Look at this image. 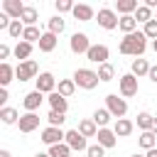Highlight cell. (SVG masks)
Here are the masks:
<instances>
[{
  "label": "cell",
  "mask_w": 157,
  "mask_h": 157,
  "mask_svg": "<svg viewBox=\"0 0 157 157\" xmlns=\"http://www.w3.org/2000/svg\"><path fill=\"white\" fill-rule=\"evenodd\" d=\"M22 25L25 27H37V20H39V12H37V7L34 5H25V10H22Z\"/></svg>",
  "instance_id": "cell-22"
},
{
  "label": "cell",
  "mask_w": 157,
  "mask_h": 157,
  "mask_svg": "<svg viewBox=\"0 0 157 157\" xmlns=\"http://www.w3.org/2000/svg\"><path fill=\"white\" fill-rule=\"evenodd\" d=\"M56 44H59V37H56V34H52V32H44L37 47H39V52L49 54V52H54V49H56Z\"/></svg>",
  "instance_id": "cell-21"
},
{
  "label": "cell",
  "mask_w": 157,
  "mask_h": 157,
  "mask_svg": "<svg viewBox=\"0 0 157 157\" xmlns=\"http://www.w3.org/2000/svg\"><path fill=\"white\" fill-rule=\"evenodd\" d=\"M152 132L157 135V115H155V125H152Z\"/></svg>",
  "instance_id": "cell-47"
},
{
  "label": "cell",
  "mask_w": 157,
  "mask_h": 157,
  "mask_svg": "<svg viewBox=\"0 0 157 157\" xmlns=\"http://www.w3.org/2000/svg\"><path fill=\"white\" fill-rule=\"evenodd\" d=\"M86 157H105V147H101L98 142H96V145H88Z\"/></svg>",
  "instance_id": "cell-41"
},
{
  "label": "cell",
  "mask_w": 157,
  "mask_h": 157,
  "mask_svg": "<svg viewBox=\"0 0 157 157\" xmlns=\"http://www.w3.org/2000/svg\"><path fill=\"white\" fill-rule=\"evenodd\" d=\"M140 7L137 0H115V12L123 17V15H135Z\"/></svg>",
  "instance_id": "cell-19"
},
{
  "label": "cell",
  "mask_w": 157,
  "mask_h": 157,
  "mask_svg": "<svg viewBox=\"0 0 157 157\" xmlns=\"http://www.w3.org/2000/svg\"><path fill=\"white\" fill-rule=\"evenodd\" d=\"M118 88H120V96H123V98H132V96H137V91H140L137 76H132V74H123V76L118 78Z\"/></svg>",
  "instance_id": "cell-4"
},
{
  "label": "cell",
  "mask_w": 157,
  "mask_h": 157,
  "mask_svg": "<svg viewBox=\"0 0 157 157\" xmlns=\"http://www.w3.org/2000/svg\"><path fill=\"white\" fill-rule=\"evenodd\" d=\"M132 157H147V155H137V152H135V155H132Z\"/></svg>",
  "instance_id": "cell-50"
},
{
  "label": "cell",
  "mask_w": 157,
  "mask_h": 157,
  "mask_svg": "<svg viewBox=\"0 0 157 157\" xmlns=\"http://www.w3.org/2000/svg\"><path fill=\"white\" fill-rule=\"evenodd\" d=\"M150 69H152V66H150V61H147V59H142V56H140V59H132V64H130V74H132V76H137V78H140V76H147V74H150Z\"/></svg>",
  "instance_id": "cell-23"
},
{
  "label": "cell",
  "mask_w": 157,
  "mask_h": 157,
  "mask_svg": "<svg viewBox=\"0 0 157 157\" xmlns=\"http://www.w3.org/2000/svg\"><path fill=\"white\" fill-rule=\"evenodd\" d=\"M147 157H157V147H155V150H150V152H147Z\"/></svg>",
  "instance_id": "cell-46"
},
{
  "label": "cell",
  "mask_w": 157,
  "mask_h": 157,
  "mask_svg": "<svg viewBox=\"0 0 157 157\" xmlns=\"http://www.w3.org/2000/svg\"><path fill=\"white\" fill-rule=\"evenodd\" d=\"M17 128H20V132H34L37 128H39V115L37 113H25L22 118H20V123H17Z\"/></svg>",
  "instance_id": "cell-13"
},
{
  "label": "cell",
  "mask_w": 157,
  "mask_h": 157,
  "mask_svg": "<svg viewBox=\"0 0 157 157\" xmlns=\"http://www.w3.org/2000/svg\"><path fill=\"white\" fill-rule=\"evenodd\" d=\"M64 27H66V20H64L61 15H54V17L47 20V32H52V34H56V37L64 32Z\"/></svg>",
  "instance_id": "cell-28"
},
{
  "label": "cell",
  "mask_w": 157,
  "mask_h": 157,
  "mask_svg": "<svg viewBox=\"0 0 157 157\" xmlns=\"http://www.w3.org/2000/svg\"><path fill=\"white\" fill-rule=\"evenodd\" d=\"M96 20H98V25H101L103 29H115L118 22H120V17H118V12H115L113 7H101L98 15H96Z\"/></svg>",
  "instance_id": "cell-6"
},
{
  "label": "cell",
  "mask_w": 157,
  "mask_h": 157,
  "mask_svg": "<svg viewBox=\"0 0 157 157\" xmlns=\"http://www.w3.org/2000/svg\"><path fill=\"white\" fill-rule=\"evenodd\" d=\"M54 7H56V12H59V15H64V12H74V7H76V5H74L71 0H56V2H54Z\"/></svg>",
  "instance_id": "cell-40"
},
{
  "label": "cell",
  "mask_w": 157,
  "mask_h": 157,
  "mask_svg": "<svg viewBox=\"0 0 157 157\" xmlns=\"http://www.w3.org/2000/svg\"><path fill=\"white\" fill-rule=\"evenodd\" d=\"M42 101H44V93L34 88V91H29V93L22 98V108H25L27 113H37L39 105H42Z\"/></svg>",
  "instance_id": "cell-12"
},
{
  "label": "cell",
  "mask_w": 157,
  "mask_h": 157,
  "mask_svg": "<svg viewBox=\"0 0 157 157\" xmlns=\"http://www.w3.org/2000/svg\"><path fill=\"white\" fill-rule=\"evenodd\" d=\"M91 118H93V123L98 125V130H101V128H108V123L113 120V115H110V110H108V108H96Z\"/></svg>",
  "instance_id": "cell-27"
},
{
  "label": "cell",
  "mask_w": 157,
  "mask_h": 157,
  "mask_svg": "<svg viewBox=\"0 0 157 157\" xmlns=\"http://www.w3.org/2000/svg\"><path fill=\"white\" fill-rule=\"evenodd\" d=\"M47 120H49V125H52V128H61V125H64V120H66V113L49 110V113H47Z\"/></svg>",
  "instance_id": "cell-38"
},
{
  "label": "cell",
  "mask_w": 157,
  "mask_h": 157,
  "mask_svg": "<svg viewBox=\"0 0 157 157\" xmlns=\"http://www.w3.org/2000/svg\"><path fill=\"white\" fill-rule=\"evenodd\" d=\"M137 145L142 147V150H155L157 147V135L152 132V130H147V132H140V137H137Z\"/></svg>",
  "instance_id": "cell-29"
},
{
  "label": "cell",
  "mask_w": 157,
  "mask_h": 157,
  "mask_svg": "<svg viewBox=\"0 0 157 157\" xmlns=\"http://www.w3.org/2000/svg\"><path fill=\"white\" fill-rule=\"evenodd\" d=\"M64 140H66V132H64L61 128H52V125H47V128L42 130V142H44L47 147L59 145V142H64Z\"/></svg>",
  "instance_id": "cell-10"
},
{
  "label": "cell",
  "mask_w": 157,
  "mask_h": 157,
  "mask_svg": "<svg viewBox=\"0 0 157 157\" xmlns=\"http://www.w3.org/2000/svg\"><path fill=\"white\" fill-rule=\"evenodd\" d=\"M98 78L103 81V83H108V81H113L115 78V66L108 61V64H101L98 66Z\"/></svg>",
  "instance_id": "cell-32"
},
{
  "label": "cell",
  "mask_w": 157,
  "mask_h": 157,
  "mask_svg": "<svg viewBox=\"0 0 157 157\" xmlns=\"http://www.w3.org/2000/svg\"><path fill=\"white\" fill-rule=\"evenodd\" d=\"M0 157H12V155H10V150H0Z\"/></svg>",
  "instance_id": "cell-45"
},
{
  "label": "cell",
  "mask_w": 157,
  "mask_h": 157,
  "mask_svg": "<svg viewBox=\"0 0 157 157\" xmlns=\"http://www.w3.org/2000/svg\"><path fill=\"white\" fill-rule=\"evenodd\" d=\"M155 20H157V12H155Z\"/></svg>",
  "instance_id": "cell-51"
},
{
  "label": "cell",
  "mask_w": 157,
  "mask_h": 157,
  "mask_svg": "<svg viewBox=\"0 0 157 157\" xmlns=\"http://www.w3.org/2000/svg\"><path fill=\"white\" fill-rule=\"evenodd\" d=\"M152 49H155V54H157V39H155V42H152Z\"/></svg>",
  "instance_id": "cell-49"
},
{
  "label": "cell",
  "mask_w": 157,
  "mask_h": 157,
  "mask_svg": "<svg viewBox=\"0 0 157 157\" xmlns=\"http://www.w3.org/2000/svg\"><path fill=\"white\" fill-rule=\"evenodd\" d=\"M42 34H44V32H39V27H25L22 39H25V42H29V44H39Z\"/></svg>",
  "instance_id": "cell-35"
},
{
  "label": "cell",
  "mask_w": 157,
  "mask_h": 157,
  "mask_svg": "<svg viewBox=\"0 0 157 157\" xmlns=\"http://www.w3.org/2000/svg\"><path fill=\"white\" fill-rule=\"evenodd\" d=\"M7 34L12 37V39H22V34H25V25H22V20H12V25H10V29H7Z\"/></svg>",
  "instance_id": "cell-37"
},
{
  "label": "cell",
  "mask_w": 157,
  "mask_h": 157,
  "mask_svg": "<svg viewBox=\"0 0 157 157\" xmlns=\"http://www.w3.org/2000/svg\"><path fill=\"white\" fill-rule=\"evenodd\" d=\"M83 137H96L98 135V125L93 123V118H83V120H78V128H76Z\"/></svg>",
  "instance_id": "cell-24"
},
{
  "label": "cell",
  "mask_w": 157,
  "mask_h": 157,
  "mask_svg": "<svg viewBox=\"0 0 157 157\" xmlns=\"http://www.w3.org/2000/svg\"><path fill=\"white\" fill-rule=\"evenodd\" d=\"M20 118H22V115H20V113H17L12 105L0 108V120H2L5 125H17V123H20Z\"/></svg>",
  "instance_id": "cell-26"
},
{
  "label": "cell",
  "mask_w": 157,
  "mask_h": 157,
  "mask_svg": "<svg viewBox=\"0 0 157 157\" xmlns=\"http://www.w3.org/2000/svg\"><path fill=\"white\" fill-rule=\"evenodd\" d=\"M7 98H10V96H7V88H0V105H2V108L7 105Z\"/></svg>",
  "instance_id": "cell-43"
},
{
  "label": "cell",
  "mask_w": 157,
  "mask_h": 157,
  "mask_svg": "<svg viewBox=\"0 0 157 157\" xmlns=\"http://www.w3.org/2000/svg\"><path fill=\"white\" fill-rule=\"evenodd\" d=\"M132 130H135V123H132L130 118H120V120L113 123V132H115L118 137H130Z\"/></svg>",
  "instance_id": "cell-16"
},
{
  "label": "cell",
  "mask_w": 157,
  "mask_h": 157,
  "mask_svg": "<svg viewBox=\"0 0 157 157\" xmlns=\"http://www.w3.org/2000/svg\"><path fill=\"white\" fill-rule=\"evenodd\" d=\"M12 78H17V76H15V66H10L7 61H5V64H0V86H2V88H7Z\"/></svg>",
  "instance_id": "cell-30"
},
{
  "label": "cell",
  "mask_w": 157,
  "mask_h": 157,
  "mask_svg": "<svg viewBox=\"0 0 157 157\" xmlns=\"http://www.w3.org/2000/svg\"><path fill=\"white\" fill-rule=\"evenodd\" d=\"M56 91H59L64 98H71V96H74V91H76L74 78H61V81H59V86H56Z\"/></svg>",
  "instance_id": "cell-33"
},
{
  "label": "cell",
  "mask_w": 157,
  "mask_h": 157,
  "mask_svg": "<svg viewBox=\"0 0 157 157\" xmlns=\"http://www.w3.org/2000/svg\"><path fill=\"white\" fill-rule=\"evenodd\" d=\"M118 29H120L123 34H132V32H137V20H135V15H123L120 22H118Z\"/></svg>",
  "instance_id": "cell-25"
},
{
  "label": "cell",
  "mask_w": 157,
  "mask_h": 157,
  "mask_svg": "<svg viewBox=\"0 0 157 157\" xmlns=\"http://www.w3.org/2000/svg\"><path fill=\"white\" fill-rule=\"evenodd\" d=\"M142 34L155 42V39H157V20H150L147 25H142Z\"/></svg>",
  "instance_id": "cell-39"
},
{
  "label": "cell",
  "mask_w": 157,
  "mask_h": 157,
  "mask_svg": "<svg viewBox=\"0 0 157 157\" xmlns=\"http://www.w3.org/2000/svg\"><path fill=\"white\" fill-rule=\"evenodd\" d=\"M108 56H110V49L105 47V44H91V49H88V54H86V59L91 61V64H108Z\"/></svg>",
  "instance_id": "cell-8"
},
{
  "label": "cell",
  "mask_w": 157,
  "mask_h": 157,
  "mask_svg": "<svg viewBox=\"0 0 157 157\" xmlns=\"http://www.w3.org/2000/svg\"><path fill=\"white\" fill-rule=\"evenodd\" d=\"M22 10H25V2H20V0H2V12L10 20H20Z\"/></svg>",
  "instance_id": "cell-15"
},
{
  "label": "cell",
  "mask_w": 157,
  "mask_h": 157,
  "mask_svg": "<svg viewBox=\"0 0 157 157\" xmlns=\"http://www.w3.org/2000/svg\"><path fill=\"white\" fill-rule=\"evenodd\" d=\"M64 142L71 147V152H86L88 150V142L78 130H66V140Z\"/></svg>",
  "instance_id": "cell-11"
},
{
  "label": "cell",
  "mask_w": 157,
  "mask_h": 157,
  "mask_svg": "<svg viewBox=\"0 0 157 157\" xmlns=\"http://www.w3.org/2000/svg\"><path fill=\"white\" fill-rule=\"evenodd\" d=\"M34 157H49V152H37Z\"/></svg>",
  "instance_id": "cell-48"
},
{
  "label": "cell",
  "mask_w": 157,
  "mask_h": 157,
  "mask_svg": "<svg viewBox=\"0 0 157 157\" xmlns=\"http://www.w3.org/2000/svg\"><path fill=\"white\" fill-rule=\"evenodd\" d=\"M105 108L110 110V115H113L115 120H120V118H125V113H128V101H125L123 96H118V93H108V96H105Z\"/></svg>",
  "instance_id": "cell-3"
},
{
  "label": "cell",
  "mask_w": 157,
  "mask_h": 157,
  "mask_svg": "<svg viewBox=\"0 0 157 157\" xmlns=\"http://www.w3.org/2000/svg\"><path fill=\"white\" fill-rule=\"evenodd\" d=\"M96 140H98V145L105 147V150H110V147L118 145V135L113 132V128H101L98 135H96Z\"/></svg>",
  "instance_id": "cell-14"
},
{
  "label": "cell",
  "mask_w": 157,
  "mask_h": 157,
  "mask_svg": "<svg viewBox=\"0 0 157 157\" xmlns=\"http://www.w3.org/2000/svg\"><path fill=\"white\" fill-rule=\"evenodd\" d=\"M71 78H74V83H76L78 88H83V91H93V88L98 86V81H101V78H98V71L86 69V66H83V69H76Z\"/></svg>",
  "instance_id": "cell-2"
},
{
  "label": "cell",
  "mask_w": 157,
  "mask_h": 157,
  "mask_svg": "<svg viewBox=\"0 0 157 157\" xmlns=\"http://www.w3.org/2000/svg\"><path fill=\"white\" fill-rule=\"evenodd\" d=\"M32 49H34V44H29V42L20 39V42L15 44V49H12V54H15V59H20V61H29Z\"/></svg>",
  "instance_id": "cell-18"
},
{
  "label": "cell",
  "mask_w": 157,
  "mask_h": 157,
  "mask_svg": "<svg viewBox=\"0 0 157 157\" xmlns=\"http://www.w3.org/2000/svg\"><path fill=\"white\" fill-rule=\"evenodd\" d=\"M34 81H37V91H42V93H47V96H49V93H54V91H56V86H59L52 71H42Z\"/></svg>",
  "instance_id": "cell-9"
},
{
  "label": "cell",
  "mask_w": 157,
  "mask_h": 157,
  "mask_svg": "<svg viewBox=\"0 0 157 157\" xmlns=\"http://www.w3.org/2000/svg\"><path fill=\"white\" fill-rule=\"evenodd\" d=\"M47 101H49V108H52V110H59V113H66V110H69V98H64L59 91L49 93Z\"/></svg>",
  "instance_id": "cell-17"
},
{
  "label": "cell",
  "mask_w": 157,
  "mask_h": 157,
  "mask_svg": "<svg viewBox=\"0 0 157 157\" xmlns=\"http://www.w3.org/2000/svg\"><path fill=\"white\" fill-rule=\"evenodd\" d=\"M42 71H39V66H37V61H20L17 66H15V76L20 78V81H29V78H37Z\"/></svg>",
  "instance_id": "cell-5"
},
{
  "label": "cell",
  "mask_w": 157,
  "mask_h": 157,
  "mask_svg": "<svg viewBox=\"0 0 157 157\" xmlns=\"http://www.w3.org/2000/svg\"><path fill=\"white\" fill-rule=\"evenodd\" d=\"M135 20H137V22H142V25H147L150 20H155V15H152V10H150L147 5H140V7H137V12H135Z\"/></svg>",
  "instance_id": "cell-36"
},
{
  "label": "cell",
  "mask_w": 157,
  "mask_h": 157,
  "mask_svg": "<svg viewBox=\"0 0 157 157\" xmlns=\"http://www.w3.org/2000/svg\"><path fill=\"white\" fill-rule=\"evenodd\" d=\"M147 78H150L152 83H157V66H152V69H150V74H147Z\"/></svg>",
  "instance_id": "cell-44"
},
{
  "label": "cell",
  "mask_w": 157,
  "mask_h": 157,
  "mask_svg": "<svg viewBox=\"0 0 157 157\" xmlns=\"http://www.w3.org/2000/svg\"><path fill=\"white\" fill-rule=\"evenodd\" d=\"M152 125H155V115H152V113H147V110L137 113V128H140L142 132L152 130Z\"/></svg>",
  "instance_id": "cell-31"
},
{
  "label": "cell",
  "mask_w": 157,
  "mask_h": 157,
  "mask_svg": "<svg viewBox=\"0 0 157 157\" xmlns=\"http://www.w3.org/2000/svg\"><path fill=\"white\" fill-rule=\"evenodd\" d=\"M71 15H74L78 22H91V20L96 17V10H93L91 5H83V2H81V5H76V7H74V12H71Z\"/></svg>",
  "instance_id": "cell-20"
},
{
  "label": "cell",
  "mask_w": 157,
  "mask_h": 157,
  "mask_svg": "<svg viewBox=\"0 0 157 157\" xmlns=\"http://www.w3.org/2000/svg\"><path fill=\"white\" fill-rule=\"evenodd\" d=\"M49 157H71V147L66 142H59V145H52L49 150Z\"/></svg>",
  "instance_id": "cell-34"
},
{
  "label": "cell",
  "mask_w": 157,
  "mask_h": 157,
  "mask_svg": "<svg viewBox=\"0 0 157 157\" xmlns=\"http://www.w3.org/2000/svg\"><path fill=\"white\" fill-rule=\"evenodd\" d=\"M118 49H120V54H128V56L140 59V56L145 54V49H147V37L142 34V29H137V32H132V34H125V37L120 39Z\"/></svg>",
  "instance_id": "cell-1"
},
{
  "label": "cell",
  "mask_w": 157,
  "mask_h": 157,
  "mask_svg": "<svg viewBox=\"0 0 157 157\" xmlns=\"http://www.w3.org/2000/svg\"><path fill=\"white\" fill-rule=\"evenodd\" d=\"M7 56H10V47L7 44H0V59H2V64H5Z\"/></svg>",
  "instance_id": "cell-42"
},
{
  "label": "cell",
  "mask_w": 157,
  "mask_h": 157,
  "mask_svg": "<svg viewBox=\"0 0 157 157\" xmlns=\"http://www.w3.org/2000/svg\"><path fill=\"white\" fill-rule=\"evenodd\" d=\"M69 49H71L74 54H88V49H91V39H88V34H83V32H74L71 39H69Z\"/></svg>",
  "instance_id": "cell-7"
}]
</instances>
